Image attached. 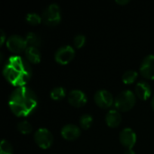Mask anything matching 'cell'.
I'll return each instance as SVG.
<instances>
[{"mask_svg": "<svg viewBox=\"0 0 154 154\" xmlns=\"http://www.w3.org/2000/svg\"><path fill=\"white\" fill-rule=\"evenodd\" d=\"M119 139L124 147H125L126 149H133V147L136 143L137 136L133 129L125 128L120 132Z\"/></svg>", "mask_w": 154, "mask_h": 154, "instance_id": "cell-10", "label": "cell"}, {"mask_svg": "<svg viewBox=\"0 0 154 154\" xmlns=\"http://www.w3.org/2000/svg\"><path fill=\"white\" fill-rule=\"evenodd\" d=\"M85 42H86V36L84 34H78L73 38V44L78 49L83 47Z\"/></svg>", "mask_w": 154, "mask_h": 154, "instance_id": "cell-23", "label": "cell"}, {"mask_svg": "<svg viewBox=\"0 0 154 154\" xmlns=\"http://www.w3.org/2000/svg\"><path fill=\"white\" fill-rule=\"evenodd\" d=\"M121 122H122V116L118 110L111 109L108 111V113L106 116V123L109 127L111 128L117 127L121 124Z\"/></svg>", "mask_w": 154, "mask_h": 154, "instance_id": "cell-14", "label": "cell"}, {"mask_svg": "<svg viewBox=\"0 0 154 154\" xmlns=\"http://www.w3.org/2000/svg\"><path fill=\"white\" fill-rule=\"evenodd\" d=\"M94 100L96 104L101 108H109L115 103L113 95L106 89H100L97 91L94 96Z\"/></svg>", "mask_w": 154, "mask_h": 154, "instance_id": "cell-8", "label": "cell"}, {"mask_svg": "<svg viewBox=\"0 0 154 154\" xmlns=\"http://www.w3.org/2000/svg\"><path fill=\"white\" fill-rule=\"evenodd\" d=\"M92 122L93 117L88 114H84L79 118V125L81 128L84 130H88V128H90V126L92 125Z\"/></svg>", "mask_w": 154, "mask_h": 154, "instance_id": "cell-19", "label": "cell"}, {"mask_svg": "<svg viewBox=\"0 0 154 154\" xmlns=\"http://www.w3.org/2000/svg\"><path fill=\"white\" fill-rule=\"evenodd\" d=\"M135 95L141 100H147L152 95V88L148 82L141 80L135 86Z\"/></svg>", "mask_w": 154, "mask_h": 154, "instance_id": "cell-13", "label": "cell"}, {"mask_svg": "<svg viewBox=\"0 0 154 154\" xmlns=\"http://www.w3.org/2000/svg\"><path fill=\"white\" fill-rule=\"evenodd\" d=\"M136 103V95L131 90H124L115 99L114 106L116 110L127 112L131 110Z\"/></svg>", "mask_w": 154, "mask_h": 154, "instance_id": "cell-3", "label": "cell"}, {"mask_svg": "<svg viewBox=\"0 0 154 154\" xmlns=\"http://www.w3.org/2000/svg\"><path fill=\"white\" fill-rule=\"evenodd\" d=\"M8 105L16 116H28L37 109L38 98L31 88L25 86L18 87L11 93Z\"/></svg>", "mask_w": 154, "mask_h": 154, "instance_id": "cell-2", "label": "cell"}, {"mask_svg": "<svg viewBox=\"0 0 154 154\" xmlns=\"http://www.w3.org/2000/svg\"><path fill=\"white\" fill-rule=\"evenodd\" d=\"M75 56V50L70 45H63L60 47L55 54L54 59L56 62H58L60 65H66L69 63Z\"/></svg>", "mask_w": 154, "mask_h": 154, "instance_id": "cell-5", "label": "cell"}, {"mask_svg": "<svg viewBox=\"0 0 154 154\" xmlns=\"http://www.w3.org/2000/svg\"><path fill=\"white\" fill-rule=\"evenodd\" d=\"M5 43H6L7 49L14 53H20L23 51H25L26 48L28 47L25 38L17 34L9 36Z\"/></svg>", "mask_w": 154, "mask_h": 154, "instance_id": "cell-7", "label": "cell"}, {"mask_svg": "<svg viewBox=\"0 0 154 154\" xmlns=\"http://www.w3.org/2000/svg\"><path fill=\"white\" fill-rule=\"evenodd\" d=\"M66 96V89L62 87H55L51 91V97L53 100H62Z\"/></svg>", "mask_w": 154, "mask_h": 154, "instance_id": "cell-17", "label": "cell"}, {"mask_svg": "<svg viewBox=\"0 0 154 154\" xmlns=\"http://www.w3.org/2000/svg\"><path fill=\"white\" fill-rule=\"evenodd\" d=\"M25 40L27 42L28 46L30 47H35L38 48L41 44H42V39L39 35H37L36 33L30 32L26 34L25 36Z\"/></svg>", "mask_w": 154, "mask_h": 154, "instance_id": "cell-16", "label": "cell"}, {"mask_svg": "<svg viewBox=\"0 0 154 154\" xmlns=\"http://www.w3.org/2000/svg\"><path fill=\"white\" fill-rule=\"evenodd\" d=\"M3 74L5 79L13 86L23 87L32 78V69L29 61L21 56L9 57L3 68Z\"/></svg>", "mask_w": 154, "mask_h": 154, "instance_id": "cell-1", "label": "cell"}, {"mask_svg": "<svg viewBox=\"0 0 154 154\" xmlns=\"http://www.w3.org/2000/svg\"><path fill=\"white\" fill-rule=\"evenodd\" d=\"M24 55L26 60L32 64H37L41 61V52L38 50V48L35 47H30L28 46L26 50L24 51Z\"/></svg>", "mask_w": 154, "mask_h": 154, "instance_id": "cell-15", "label": "cell"}, {"mask_svg": "<svg viewBox=\"0 0 154 154\" xmlns=\"http://www.w3.org/2000/svg\"><path fill=\"white\" fill-rule=\"evenodd\" d=\"M13 147L9 142L3 139L0 144V154H13Z\"/></svg>", "mask_w": 154, "mask_h": 154, "instance_id": "cell-22", "label": "cell"}, {"mask_svg": "<svg viewBox=\"0 0 154 154\" xmlns=\"http://www.w3.org/2000/svg\"><path fill=\"white\" fill-rule=\"evenodd\" d=\"M124 154H135V152L133 149H126Z\"/></svg>", "mask_w": 154, "mask_h": 154, "instance_id": "cell-26", "label": "cell"}, {"mask_svg": "<svg viewBox=\"0 0 154 154\" xmlns=\"http://www.w3.org/2000/svg\"><path fill=\"white\" fill-rule=\"evenodd\" d=\"M68 101L74 107H81L87 104L88 97L82 90L73 89L68 94Z\"/></svg>", "mask_w": 154, "mask_h": 154, "instance_id": "cell-11", "label": "cell"}, {"mask_svg": "<svg viewBox=\"0 0 154 154\" xmlns=\"http://www.w3.org/2000/svg\"><path fill=\"white\" fill-rule=\"evenodd\" d=\"M25 20L31 25H37V24L42 23V18L41 15H39L36 13H29V14H26Z\"/></svg>", "mask_w": 154, "mask_h": 154, "instance_id": "cell-20", "label": "cell"}, {"mask_svg": "<svg viewBox=\"0 0 154 154\" xmlns=\"http://www.w3.org/2000/svg\"><path fill=\"white\" fill-rule=\"evenodd\" d=\"M140 72L146 79L154 80V54L146 56L141 63Z\"/></svg>", "mask_w": 154, "mask_h": 154, "instance_id": "cell-9", "label": "cell"}, {"mask_svg": "<svg viewBox=\"0 0 154 154\" xmlns=\"http://www.w3.org/2000/svg\"><path fill=\"white\" fill-rule=\"evenodd\" d=\"M138 78V73L135 70H127L122 76V80L125 84H132Z\"/></svg>", "mask_w": 154, "mask_h": 154, "instance_id": "cell-18", "label": "cell"}, {"mask_svg": "<svg viewBox=\"0 0 154 154\" xmlns=\"http://www.w3.org/2000/svg\"><path fill=\"white\" fill-rule=\"evenodd\" d=\"M116 2L119 5H126L129 3V0H116Z\"/></svg>", "mask_w": 154, "mask_h": 154, "instance_id": "cell-25", "label": "cell"}, {"mask_svg": "<svg viewBox=\"0 0 154 154\" xmlns=\"http://www.w3.org/2000/svg\"><path fill=\"white\" fill-rule=\"evenodd\" d=\"M0 32H1V40H0V45H3V43L5 42V32H4V31L1 29L0 30Z\"/></svg>", "mask_w": 154, "mask_h": 154, "instance_id": "cell-24", "label": "cell"}, {"mask_svg": "<svg viewBox=\"0 0 154 154\" xmlns=\"http://www.w3.org/2000/svg\"><path fill=\"white\" fill-rule=\"evenodd\" d=\"M152 108H153L154 110V96L152 97Z\"/></svg>", "mask_w": 154, "mask_h": 154, "instance_id": "cell-27", "label": "cell"}, {"mask_svg": "<svg viewBox=\"0 0 154 154\" xmlns=\"http://www.w3.org/2000/svg\"><path fill=\"white\" fill-rule=\"evenodd\" d=\"M43 23L51 27L58 25L61 21L60 8V5L53 3L49 5L42 12V15Z\"/></svg>", "mask_w": 154, "mask_h": 154, "instance_id": "cell-4", "label": "cell"}, {"mask_svg": "<svg viewBox=\"0 0 154 154\" xmlns=\"http://www.w3.org/2000/svg\"><path fill=\"white\" fill-rule=\"evenodd\" d=\"M34 141L39 147L48 149L53 143V136L47 128H39L34 133Z\"/></svg>", "mask_w": 154, "mask_h": 154, "instance_id": "cell-6", "label": "cell"}, {"mask_svg": "<svg viewBox=\"0 0 154 154\" xmlns=\"http://www.w3.org/2000/svg\"><path fill=\"white\" fill-rule=\"evenodd\" d=\"M17 129H18V131L21 134H30L32 131V125L29 122H27V121H22V122H19L18 123Z\"/></svg>", "mask_w": 154, "mask_h": 154, "instance_id": "cell-21", "label": "cell"}, {"mask_svg": "<svg viewBox=\"0 0 154 154\" xmlns=\"http://www.w3.org/2000/svg\"><path fill=\"white\" fill-rule=\"evenodd\" d=\"M61 136L68 140V141H73L78 139L80 136V129L78 125H73V124H68L64 125L60 131Z\"/></svg>", "mask_w": 154, "mask_h": 154, "instance_id": "cell-12", "label": "cell"}]
</instances>
